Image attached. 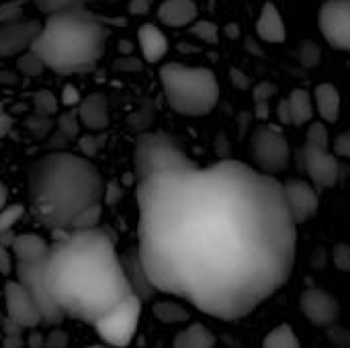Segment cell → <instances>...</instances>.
<instances>
[{"label": "cell", "mask_w": 350, "mask_h": 348, "mask_svg": "<svg viewBox=\"0 0 350 348\" xmlns=\"http://www.w3.org/2000/svg\"><path fill=\"white\" fill-rule=\"evenodd\" d=\"M33 105H35V111L41 117H49V115H53L57 111V98L49 90H39L33 96Z\"/></svg>", "instance_id": "29"}, {"label": "cell", "mask_w": 350, "mask_h": 348, "mask_svg": "<svg viewBox=\"0 0 350 348\" xmlns=\"http://www.w3.org/2000/svg\"><path fill=\"white\" fill-rule=\"evenodd\" d=\"M10 252L14 260H41L47 258L49 244L39 234H14Z\"/></svg>", "instance_id": "21"}, {"label": "cell", "mask_w": 350, "mask_h": 348, "mask_svg": "<svg viewBox=\"0 0 350 348\" xmlns=\"http://www.w3.org/2000/svg\"><path fill=\"white\" fill-rule=\"evenodd\" d=\"M0 21L2 23H8V21H16L18 18V4L16 2H6L2 8H0Z\"/></svg>", "instance_id": "43"}, {"label": "cell", "mask_w": 350, "mask_h": 348, "mask_svg": "<svg viewBox=\"0 0 350 348\" xmlns=\"http://www.w3.org/2000/svg\"><path fill=\"white\" fill-rule=\"evenodd\" d=\"M256 33L267 43H283L287 39V27L279 8L273 2H267L256 21Z\"/></svg>", "instance_id": "19"}, {"label": "cell", "mask_w": 350, "mask_h": 348, "mask_svg": "<svg viewBox=\"0 0 350 348\" xmlns=\"http://www.w3.org/2000/svg\"><path fill=\"white\" fill-rule=\"evenodd\" d=\"M105 25L84 6H72L45 14L31 45L43 66L59 76L90 72L107 47Z\"/></svg>", "instance_id": "4"}, {"label": "cell", "mask_w": 350, "mask_h": 348, "mask_svg": "<svg viewBox=\"0 0 350 348\" xmlns=\"http://www.w3.org/2000/svg\"><path fill=\"white\" fill-rule=\"evenodd\" d=\"M287 105H289V117H291V125H308L312 119H314V98L308 90H301V88H295L289 98H287Z\"/></svg>", "instance_id": "23"}, {"label": "cell", "mask_w": 350, "mask_h": 348, "mask_svg": "<svg viewBox=\"0 0 350 348\" xmlns=\"http://www.w3.org/2000/svg\"><path fill=\"white\" fill-rule=\"evenodd\" d=\"M4 205H8V189H6V185L0 183V209Z\"/></svg>", "instance_id": "48"}, {"label": "cell", "mask_w": 350, "mask_h": 348, "mask_svg": "<svg viewBox=\"0 0 350 348\" xmlns=\"http://www.w3.org/2000/svg\"><path fill=\"white\" fill-rule=\"evenodd\" d=\"M23 213H25V207L18 205V203H14V205H4V207L0 209V234L12 230L14 224L23 217Z\"/></svg>", "instance_id": "31"}, {"label": "cell", "mask_w": 350, "mask_h": 348, "mask_svg": "<svg viewBox=\"0 0 350 348\" xmlns=\"http://www.w3.org/2000/svg\"><path fill=\"white\" fill-rule=\"evenodd\" d=\"M129 8H131V12H137V14H144V12H148V8H150V4H148V0H131V4H129Z\"/></svg>", "instance_id": "47"}, {"label": "cell", "mask_w": 350, "mask_h": 348, "mask_svg": "<svg viewBox=\"0 0 350 348\" xmlns=\"http://www.w3.org/2000/svg\"><path fill=\"white\" fill-rule=\"evenodd\" d=\"M78 4H84V0H35L37 10L43 12V14L66 10V8H72V6H78Z\"/></svg>", "instance_id": "34"}, {"label": "cell", "mask_w": 350, "mask_h": 348, "mask_svg": "<svg viewBox=\"0 0 350 348\" xmlns=\"http://www.w3.org/2000/svg\"><path fill=\"white\" fill-rule=\"evenodd\" d=\"M78 119H80V125L92 129V131H98V129H105L109 125V101L103 92H94V94H88L86 98H82L78 103Z\"/></svg>", "instance_id": "17"}, {"label": "cell", "mask_w": 350, "mask_h": 348, "mask_svg": "<svg viewBox=\"0 0 350 348\" xmlns=\"http://www.w3.org/2000/svg\"><path fill=\"white\" fill-rule=\"evenodd\" d=\"M320 29L332 47L347 51L350 47V0H326L320 8Z\"/></svg>", "instance_id": "11"}, {"label": "cell", "mask_w": 350, "mask_h": 348, "mask_svg": "<svg viewBox=\"0 0 350 348\" xmlns=\"http://www.w3.org/2000/svg\"><path fill=\"white\" fill-rule=\"evenodd\" d=\"M29 205L33 217L53 234L70 232L80 211L103 203L105 180L84 156L53 152L29 170Z\"/></svg>", "instance_id": "3"}, {"label": "cell", "mask_w": 350, "mask_h": 348, "mask_svg": "<svg viewBox=\"0 0 350 348\" xmlns=\"http://www.w3.org/2000/svg\"><path fill=\"white\" fill-rule=\"evenodd\" d=\"M80 146H82V150H84V154H94V152L98 150V144H94V139H92V135H88V137H84V139L80 142Z\"/></svg>", "instance_id": "46"}, {"label": "cell", "mask_w": 350, "mask_h": 348, "mask_svg": "<svg viewBox=\"0 0 350 348\" xmlns=\"http://www.w3.org/2000/svg\"><path fill=\"white\" fill-rule=\"evenodd\" d=\"M197 25L193 27V33L197 35V37H201L203 41H207V43H215L217 41V35H219V31H217V27L211 23V21H195Z\"/></svg>", "instance_id": "35"}, {"label": "cell", "mask_w": 350, "mask_h": 348, "mask_svg": "<svg viewBox=\"0 0 350 348\" xmlns=\"http://www.w3.org/2000/svg\"><path fill=\"white\" fill-rule=\"evenodd\" d=\"M314 105L318 107V113L324 123H336L340 117V94L334 84H320L314 90Z\"/></svg>", "instance_id": "22"}, {"label": "cell", "mask_w": 350, "mask_h": 348, "mask_svg": "<svg viewBox=\"0 0 350 348\" xmlns=\"http://www.w3.org/2000/svg\"><path fill=\"white\" fill-rule=\"evenodd\" d=\"M197 166L180 148V144L164 131L142 133L133 150V176L135 183L150 174L164 170H185Z\"/></svg>", "instance_id": "6"}, {"label": "cell", "mask_w": 350, "mask_h": 348, "mask_svg": "<svg viewBox=\"0 0 350 348\" xmlns=\"http://www.w3.org/2000/svg\"><path fill=\"white\" fill-rule=\"evenodd\" d=\"M53 236L45 260V285L62 316L94 326L133 295L111 234L96 226Z\"/></svg>", "instance_id": "2"}, {"label": "cell", "mask_w": 350, "mask_h": 348, "mask_svg": "<svg viewBox=\"0 0 350 348\" xmlns=\"http://www.w3.org/2000/svg\"><path fill=\"white\" fill-rule=\"evenodd\" d=\"M283 187V197L287 203V209L295 224H306L312 219L320 207V195L318 189L306 180V178H289Z\"/></svg>", "instance_id": "12"}, {"label": "cell", "mask_w": 350, "mask_h": 348, "mask_svg": "<svg viewBox=\"0 0 350 348\" xmlns=\"http://www.w3.org/2000/svg\"><path fill=\"white\" fill-rule=\"evenodd\" d=\"M197 4L193 0H164L158 8V18L166 27H189L197 21Z\"/></svg>", "instance_id": "18"}, {"label": "cell", "mask_w": 350, "mask_h": 348, "mask_svg": "<svg viewBox=\"0 0 350 348\" xmlns=\"http://www.w3.org/2000/svg\"><path fill=\"white\" fill-rule=\"evenodd\" d=\"M86 348H105V347H100V345H92V347H86Z\"/></svg>", "instance_id": "50"}, {"label": "cell", "mask_w": 350, "mask_h": 348, "mask_svg": "<svg viewBox=\"0 0 350 348\" xmlns=\"http://www.w3.org/2000/svg\"><path fill=\"white\" fill-rule=\"evenodd\" d=\"M332 154L336 158H349L350 156V133L349 131H342L336 139H334V150Z\"/></svg>", "instance_id": "38"}, {"label": "cell", "mask_w": 350, "mask_h": 348, "mask_svg": "<svg viewBox=\"0 0 350 348\" xmlns=\"http://www.w3.org/2000/svg\"><path fill=\"white\" fill-rule=\"evenodd\" d=\"M277 92V86L275 84H269V82H262L254 88V98L256 103H269V98Z\"/></svg>", "instance_id": "41"}, {"label": "cell", "mask_w": 350, "mask_h": 348, "mask_svg": "<svg viewBox=\"0 0 350 348\" xmlns=\"http://www.w3.org/2000/svg\"><path fill=\"white\" fill-rule=\"evenodd\" d=\"M160 84L170 109L187 117L207 115L219 101V82L209 68L164 64L160 68Z\"/></svg>", "instance_id": "5"}, {"label": "cell", "mask_w": 350, "mask_h": 348, "mask_svg": "<svg viewBox=\"0 0 350 348\" xmlns=\"http://www.w3.org/2000/svg\"><path fill=\"white\" fill-rule=\"evenodd\" d=\"M100 213H103V203H96V205L86 207L74 219L72 230H90V228H96L98 222H100Z\"/></svg>", "instance_id": "27"}, {"label": "cell", "mask_w": 350, "mask_h": 348, "mask_svg": "<svg viewBox=\"0 0 350 348\" xmlns=\"http://www.w3.org/2000/svg\"><path fill=\"white\" fill-rule=\"evenodd\" d=\"M43 336L41 334H31V348H39L43 345V340H41Z\"/></svg>", "instance_id": "49"}, {"label": "cell", "mask_w": 350, "mask_h": 348, "mask_svg": "<svg viewBox=\"0 0 350 348\" xmlns=\"http://www.w3.org/2000/svg\"><path fill=\"white\" fill-rule=\"evenodd\" d=\"M301 170L308 172L310 183L318 189H332L340 180V158L330 152V146H312L304 144L301 148Z\"/></svg>", "instance_id": "10"}, {"label": "cell", "mask_w": 350, "mask_h": 348, "mask_svg": "<svg viewBox=\"0 0 350 348\" xmlns=\"http://www.w3.org/2000/svg\"><path fill=\"white\" fill-rule=\"evenodd\" d=\"M80 101H82V96H80L78 88L72 86V84H66L64 90H62V103H64L66 107H76Z\"/></svg>", "instance_id": "40"}, {"label": "cell", "mask_w": 350, "mask_h": 348, "mask_svg": "<svg viewBox=\"0 0 350 348\" xmlns=\"http://www.w3.org/2000/svg\"><path fill=\"white\" fill-rule=\"evenodd\" d=\"M154 316L162 324H183L189 320V310H185L176 302H158L154 306Z\"/></svg>", "instance_id": "26"}, {"label": "cell", "mask_w": 350, "mask_h": 348, "mask_svg": "<svg viewBox=\"0 0 350 348\" xmlns=\"http://www.w3.org/2000/svg\"><path fill=\"white\" fill-rule=\"evenodd\" d=\"M262 348H301V345L293 328L289 324H281L265 336Z\"/></svg>", "instance_id": "25"}, {"label": "cell", "mask_w": 350, "mask_h": 348, "mask_svg": "<svg viewBox=\"0 0 350 348\" xmlns=\"http://www.w3.org/2000/svg\"><path fill=\"white\" fill-rule=\"evenodd\" d=\"M277 113H279V121H281L283 125H291V117H289V105H287V98H283V101L279 103V109H277Z\"/></svg>", "instance_id": "45"}, {"label": "cell", "mask_w": 350, "mask_h": 348, "mask_svg": "<svg viewBox=\"0 0 350 348\" xmlns=\"http://www.w3.org/2000/svg\"><path fill=\"white\" fill-rule=\"evenodd\" d=\"M2 328H4V348L23 347V330H25L23 326H18L10 318H6L4 324H2Z\"/></svg>", "instance_id": "33"}, {"label": "cell", "mask_w": 350, "mask_h": 348, "mask_svg": "<svg viewBox=\"0 0 350 348\" xmlns=\"http://www.w3.org/2000/svg\"><path fill=\"white\" fill-rule=\"evenodd\" d=\"M299 308L304 316L318 328H332L340 316V304L322 287H308L301 293Z\"/></svg>", "instance_id": "13"}, {"label": "cell", "mask_w": 350, "mask_h": 348, "mask_svg": "<svg viewBox=\"0 0 350 348\" xmlns=\"http://www.w3.org/2000/svg\"><path fill=\"white\" fill-rule=\"evenodd\" d=\"M332 260H334V267L342 273H349L350 271V250L347 244H338L334 250H332Z\"/></svg>", "instance_id": "36"}, {"label": "cell", "mask_w": 350, "mask_h": 348, "mask_svg": "<svg viewBox=\"0 0 350 348\" xmlns=\"http://www.w3.org/2000/svg\"><path fill=\"white\" fill-rule=\"evenodd\" d=\"M306 144L312 146H330V133L324 121H310L308 133H306Z\"/></svg>", "instance_id": "30"}, {"label": "cell", "mask_w": 350, "mask_h": 348, "mask_svg": "<svg viewBox=\"0 0 350 348\" xmlns=\"http://www.w3.org/2000/svg\"><path fill=\"white\" fill-rule=\"evenodd\" d=\"M12 269H14V256L10 248L0 246V275H10Z\"/></svg>", "instance_id": "39"}, {"label": "cell", "mask_w": 350, "mask_h": 348, "mask_svg": "<svg viewBox=\"0 0 350 348\" xmlns=\"http://www.w3.org/2000/svg\"><path fill=\"white\" fill-rule=\"evenodd\" d=\"M119 199H121V189H119V185H117L115 180H113V183H107V185H105L103 201H105L107 205H115Z\"/></svg>", "instance_id": "42"}, {"label": "cell", "mask_w": 350, "mask_h": 348, "mask_svg": "<svg viewBox=\"0 0 350 348\" xmlns=\"http://www.w3.org/2000/svg\"><path fill=\"white\" fill-rule=\"evenodd\" d=\"M45 260L47 258H41V260H14V281L21 283L29 295L33 297L39 314H41V320L43 324L47 326H53L57 322H62V312L57 310V306L53 304L49 291H47V285H45Z\"/></svg>", "instance_id": "9"}, {"label": "cell", "mask_w": 350, "mask_h": 348, "mask_svg": "<svg viewBox=\"0 0 350 348\" xmlns=\"http://www.w3.org/2000/svg\"><path fill=\"white\" fill-rule=\"evenodd\" d=\"M142 306H144V302L135 295H129L127 299H123L117 308H113L109 314H105L98 322H94L98 336L109 347H127L137 332V324L142 318Z\"/></svg>", "instance_id": "8"}, {"label": "cell", "mask_w": 350, "mask_h": 348, "mask_svg": "<svg viewBox=\"0 0 350 348\" xmlns=\"http://www.w3.org/2000/svg\"><path fill=\"white\" fill-rule=\"evenodd\" d=\"M299 51H301V53H299L301 64H306V66H314V64H318V62H320V47H318L316 43L306 41V43L301 45V49H299Z\"/></svg>", "instance_id": "37"}, {"label": "cell", "mask_w": 350, "mask_h": 348, "mask_svg": "<svg viewBox=\"0 0 350 348\" xmlns=\"http://www.w3.org/2000/svg\"><path fill=\"white\" fill-rule=\"evenodd\" d=\"M4 304H6V318L23 326L25 330H35L43 324L41 314L29 295V291L16 283V281H6L4 285Z\"/></svg>", "instance_id": "14"}, {"label": "cell", "mask_w": 350, "mask_h": 348, "mask_svg": "<svg viewBox=\"0 0 350 348\" xmlns=\"http://www.w3.org/2000/svg\"><path fill=\"white\" fill-rule=\"evenodd\" d=\"M137 41H139V49H142L146 62H150V64L160 62L168 51V37L152 23H146L139 27Z\"/></svg>", "instance_id": "20"}, {"label": "cell", "mask_w": 350, "mask_h": 348, "mask_svg": "<svg viewBox=\"0 0 350 348\" xmlns=\"http://www.w3.org/2000/svg\"><path fill=\"white\" fill-rule=\"evenodd\" d=\"M121 258V267L125 271V277H127V283L131 287V293L135 297H139L142 302H150L154 297V285L152 281L148 279L146 271H144V265L137 256V250H129L125 252Z\"/></svg>", "instance_id": "16"}, {"label": "cell", "mask_w": 350, "mask_h": 348, "mask_svg": "<svg viewBox=\"0 0 350 348\" xmlns=\"http://www.w3.org/2000/svg\"><path fill=\"white\" fill-rule=\"evenodd\" d=\"M57 129H59V133L66 137V139H74V137H78V133H80V119H78V115L72 111H68V113H64V115H59V119H57Z\"/></svg>", "instance_id": "32"}, {"label": "cell", "mask_w": 350, "mask_h": 348, "mask_svg": "<svg viewBox=\"0 0 350 348\" xmlns=\"http://www.w3.org/2000/svg\"><path fill=\"white\" fill-rule=\"evenodd\" d=\"M12 125H14L12 117H10L6 111H0V139L6 137V135L12 131Z\"/></svg>", "instance_id": "44"}, {"label": "cell", "mask_w": 350, "mask_h": 348, "mask_svg": "<svg viewBox=\"0 0 350 348\" xmlns=\"http://www.w3.org/2000/svg\"><path fill=\"white\" fill-rule=\"evenodd\" d=\"M18 70L23 72V74H27V76H39L43 70H45V66H43V62L39 59V55L33 51V49H27V51H23L21 55H18Z\"/></svg>", "instance_id": "28"}, {"label": "cell", "mask_w": 350, "mask_h": 348, "mask_svg": "<svg viewBox=\"0 0 350 348\" xmlns=\"http://www.w3.org/2000/svg\"><path fill=\"white\" fill-rule=\"evenodd\" d=\"M250 156L260 172L265 174H279L291 162L289 142L281 133V129L273 125H260L250 135Z\"/></svg>", "instance_id": "7"}, {"label": "cell", "mask_w": 350, "mask_h": 348, "mask_svg": "<svg viewBox=\"0 0 350 348\" xmlns=\"http://www.w3.org/2000/svg\"><path fill=\"white\" fill-rule=\"evenodd\" d=\"M41 29L39 21H8L0 25V57H16L31 49L37 33Z\"/></svg>", "instance_id": "15"}, {"label": "cell", "mask_w": 350, "mask_h": 348, "mask_svg": "<svg viewBox=\"0 0 350 348\" xmlns=\"http://www.w3.org/2000/svg\"><path fill=\"white\" fill-rule=\"evenodd\" d=\"M215 336L203 324H191L183 332L176 334L172 348H213Z\"/></svg>", "instance_id": "24"}, {"label": "cell", "mask_w": 350, "mask_h": 348, "mask_svg": "<svg viewBox=\"0 0 350 348\" xmlns=\"http://www.w3.org/2000/svg\"><path fill=\"white\" fill-rule=\"evenodd\" d=\"M137 256L154 289L240 320L291 277L297 250L283 187L238 160L137 183Z\"/></svg>", "instance_id": "1"}]
</instances>
